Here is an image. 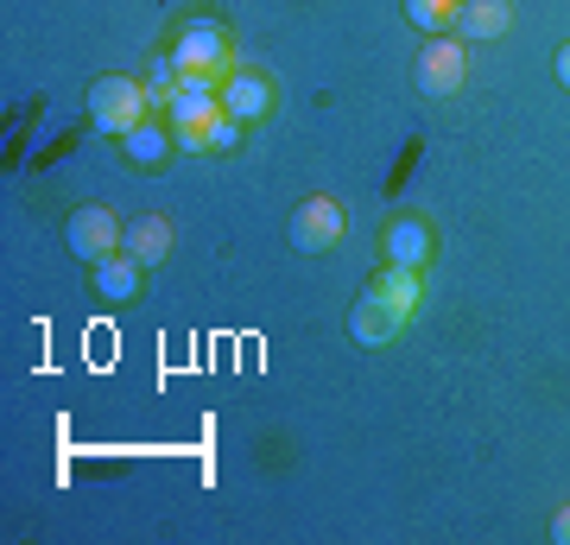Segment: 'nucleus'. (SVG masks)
I'll use <instances>...</instances> for the list:
<instances>
[{
	"label": "nucleus",
	"mask_w": 570,
	"mask_h": 545,
	"mask_svg": "<svg viewBox=\"0 0 570 545\" xmlns=\"http://www.w3.org/2000/svg\"><path fill=\"white\" fill-rule=\"evenodd\" d=\"M146 115H153L146 82H134V77H96V82H89V121H96V134L127 140Z\"/></svg>",
	"instance_id": "obj_1"
},
{
	"label": "nucleus",
	"mask_w": 570,
	"mask_h": 545,
	"mask_svg": "<svg viewBox=\"0 0 570 545\" xmlns=\"http://www.w3.org/2000/svg\"><path fill=\"white\" fill-rule=\"evenodd\" d=\"M171 64L178 70H204V77L228 82L235 77V39H228L223 20H184L178 45H171Z\"/></svg>",
	"instance_id": "obj_2"
},
{
	"label": "nucleus",
	"mask_w": 570,
	"mask_h": 545,
	"mask_svg": "<svg viewBox=\"0 0 570 545\" xmlns=\"http://www.w3.org/2000/svg\"><path fill=\"white\" fill-rule=\"evenodd\" d=\"M63 242H70V254H82V261L96 266V261H108V254H121L127 228L115 223V210H102V203H82L77 216L63 223Z\"/></svg>",
	"instance_id": "obj_3"
},
{
	"label": "nucleus",
	"mask_w": 570,
	"mask_h": 545,
	"mask_svg": "<svg viewBox=\"0 0 570 545\" xmlns=\"http://www.w3.org/2000/svg\"><path fill=\"white\" fill-rule=\"evenodd\" d=\"M343 228H348V216L336 197H305L292 210V247L298 254H330V247L343 242Z\"/></svg>",
	"instance_id": "obj_4"
},
{
	"label": "nucleus",
	"mask_w": 570,
	"mask_h": 545,
	"mask_svg": "<svg viewBox=\"0 0 570 545\" xmlns=\"http://www.w3.org/2000/svg\"><path fill=\"white\" fill-rule=\"evenodd\" d=\"M469 77V51L456 39H431L425 51H419V64H412V82H419V96H456Z\"/></svg>",
	"instance_id": "obj_5"
},
{
	"label": "nucleus",
	"mask_w": 570,
	"mask_h": 545,
	"mask_svg": "<svg viewBox=\"0 0 570 545\" xmlns=\"http://www.w3.org/2000/svg\"><path fill=\"white\" fill-rule=\"evenodd\" d=\"M223 108L242 127L247 121H266V115H273V82H266L261 70H242V64H235V77L223 82Z\"/></svg>",
	"instance_id": "obj_6"
},
{
	"label": "nucleus",
	"mask_w": 570,
	"mask_h": 545,
	"mask_svg": "<svg viewBox=\"0 0 570 545\" xmlns=\"http://www.w3.org/2000/svg\"><path fill=\"white\" fill-rule=\"evenodd\" d=\"M400 323H406V318H400L374 285H367L362 299H355V311H348V337H355V343H387V337H400Z\"/></svg>",
	"instance_id": "obj_7"
},
{
	"label": "nucleus",
	"mask_w": 570,
	"mask_h": 545,
	"mask_svg": "<svg viewBox=\"0 0 570 545\" xmlns=\"http://www.w3.org/2000/svg\"><path fill=\"white\" fill-rule=\"evenodd\" d=\"M387 261L393 266H412V273H425V261H431V228L419 223V216H393L387 223Z\"/></svg>",
	"instance_id": "obj_8"
},
{
	"label": "nucleus",
	"mask_w": 570,
	"mask_h": 545,
	"mask_svg": "<svg viewBox=\"0 0 570 545\" xmlns=\"http://www.w3.org/2000/svg\"><path fill=\"white\" fill-rule=\"evenodd\" d=\"M171 223L165 216H140V223H127V242H121V254H134L140 266H159L165 254H171Z\"/></svg>",
	"instance_id": "obj_9"
},
{
	"label": "nucleus",
	"mask_w": 570,
	"mask_h": 545,
	"mask_svg": "<svg viewBox=\"0 0 570 545\" xmlns=\"http://www.w3.org/2000/svg\"><path fill=\"white\" fill-rule=\"evenodd\" d=\"M374 292H381V299L393 304V311H400V318H412V311H419V304H425V285H419V273H412V266H381V273H374Z\"/></svg>",
	"instance_id": "obj_10"
},
{
	"label": "nucleus",
	"mask_w": 570,
	"mask_h": 545,
	"mask_svg": "<svg viewBox=\"0 0 570 545\" xmlns=\"http://www.w3.org/2000/svg\"><path fill=\"white\" fill-rule=\"evenodd\" d=\"M96 292H102L108 304H127L134 292H140V261H134V254H108V261H96Z\"/></svg>",
	"instance_id": "obj_11"
},
{
	"label": "nucleus",
	"mask_w": 570,
	"mask_h": 545,
	"mask_svg": "<svg viewBox=\"0 0 570 545\" xmlns=\"http://www.w3.org/2000/svg\"><path fill=\"white\" fill-rule=\"evenodd\" d=\"M121 146H127V159L140 165V172H159V165L171 159V153H178V140H165V127L153 121V115H146V121L134 127V134H127Z\"/></svg>",
	"instance_id": "obj_12"
},
{
	"label": "nucleus",
	"mask_w": 570,
	"mask_h": 545,
	"mask_svg": "<svg viewBox=\"0 0 570 545\" xmlns=\"http://www.w3.org/2000/svg\"><path fill=\"white\" fill-rule=\"evenodd\" d=\"M513 20L508 0H463V13H456V26H463L469 39H501Z\"/></svg>",
	"instance_id": "obj_13"
},
{
	"label": "nucleus",
	"mask_w": 570,
	"mask_h": 545,
	"mask_svg": "<svg viewBox=\"0 0 570 545\" xmlns=\"http://www.w3.org/2000/svg\"><path fill=\"white\" fill-rule=\"evenodd\" d=\"M456 13H463V0H406V20L419 32H444V26H456Z\"/></svg>",
	"instance_id": "obj_14"
},
{
	"label": "nucleus",
	"mask_w": 570,
	"mask_h": 545,
	"mask_svg": "<svg viewBox=\"0 0 570 545\" xmlns=\"http://www.w3.org/2000/svg\"><path fill=\"white\" fill-rule=\"evenodd\" d=\"M209 146H216V153H235V146H242V121H235L228 108L209 121Z\"/></svg>",
	"instance_id": "obj_15"
},
{
	"label": "nucleus",
	"mask_w": 570,
	"mask_h": 545,
	"mask_svg": "<svg viewBox=\"0 0 570 545\" xmlns=\"http://www.w3.org/2000/svg\"><path fill=\"white\" fill-rule=\"evenodd\" d=\"M171 140H178V153H216L209 146V127H171Z\"/></svg>",
	"instance_id": "obj_16"
},
{
	"label": "nucleus",
	"mask_w": 570,
	"mask_h": 545,
	"mask_svg": "<svg viewBox=\"0 0 570 545\" xmlns=\"http://www.w3.org/2000/svg\"><path fill=\"white\" fill-rule=\"evenodd\" d=\"M551 539L570 545V507H558V514H551Z\"/></svg>",
	"instance_id": "obj_17"
},
{
	"label": "nucleus",
	"mask_w": 570,
	"mask_h": 545,
	"mask_svg": "<svg viewBox=\"0 0 570 545\" xmlns=\"http://www.w3.org/2000/svg\"><path fill=\"white\" fill-rule=\"evenodd\" d=\"M558 82H564V89H570V45H564V51H558Z\"/></svg>",
	"instance_id": "obj_18"
}]
</instances>
